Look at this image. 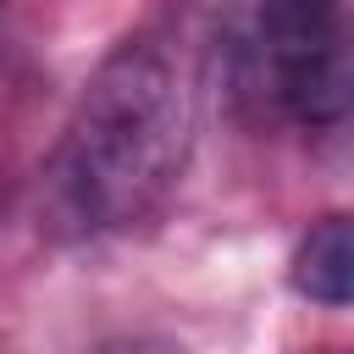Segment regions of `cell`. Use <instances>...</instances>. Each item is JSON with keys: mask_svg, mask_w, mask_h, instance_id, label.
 <instances>
[{"mask_svg": "<svg viewBox=\"0 0 354 354\" xmlns=\"http://www.w3.org/2000/svg\"><path fill=\"white\" fill-rule=\"evenodd\" d=\"M194 149V88L160 33L122 39L83 83L39 177V227L88 243L149 221Z\"/></svg>", "mask_w": 354, "mask_h": 354, "instance_id": "6da1fadb", "label": "cell"}, {"mask_svg": "<svg viewBox=\"0 0 354 354\" xmlns=\"http://www.w3.org/2000/svg\"><path fill=\"white\" fill-rule=\"evenodd\" d=\"M266 94L304 127L348 116V0H254Z\"/></svg>", "mask_w": 354, "mask_h": 354, "instance_id": "7a4b0ae2", "label": "cell"}, {"mask_svg": "<svg viewBox=\"0 0 354 354\" xmlns=\"http://www.w3.org/2000/svg\"><path fill=\"white\" fill-rule=\"evenodd\" d=\"M293 293L321 304V310H343L354 293V238H348V216H321L304 243L293 249Z\"/></svg>", "mask_w": 354, "mask_h": 354, "instance_id": "3957f363", "label": "cell"}]
</instances>
